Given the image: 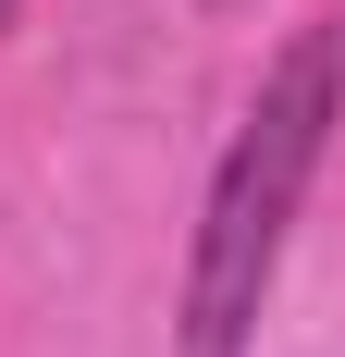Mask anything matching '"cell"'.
I'll use <instances>...</instances> for the list:
<instances>
[{"mask_svg": "<svg viewBox=\"0 0 345 357\" xmlns=\"http://www.w3.org/2000/svg\"><path fill=\"white\" fill-rule=\"evenodd\" d=\"M13 13H25V0H0V25H13Z\"/></svg>", "mask_w": 345, "mask_h": 357, "instance_id": "cell-2", "label": "cell"}, {"mask_svg": "<svg viewBox=\"0 0 345 357\" xmlns=\"http://www.w3.org/2000/svg\"><path fill=\"white\" fill-rule=\"evenodd\" d=\"M210 13H235V0H210Z\"/></svg>", "mask_w": 345, "mask_h": 357, "instance_id": "cell-3", "label": "cell"}, {"mask_svg": "<svg viewBox=\"0 0 345 357\" xmlns=\"http://www.w3.org/2000/svg\"><path fill=\"white\" fill-rule=\"evenodd\" d=\"M333 86H345V50L333 37H296L247 111L235 160L210 185V222H198V271H185V357H247V321L272 296V259H284V222L321 173V136H333Z\"/></svg>", "mask_w": 345, "mask_h": 357, "instance_id": "cell-1", "label": "cell"}]
</instances>
